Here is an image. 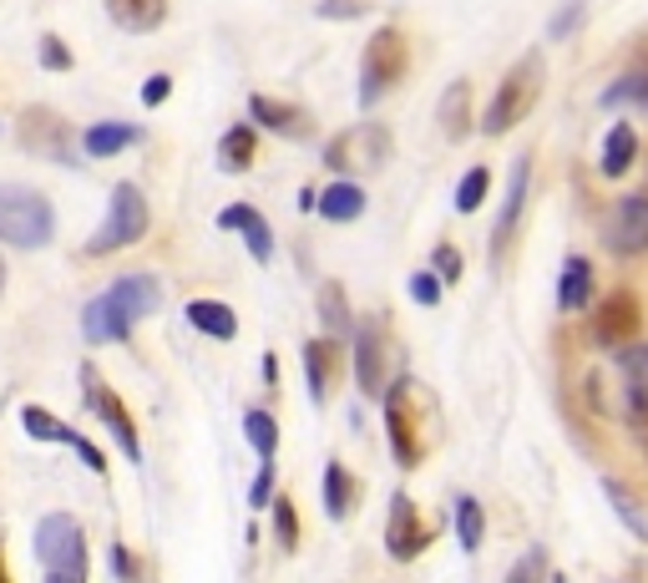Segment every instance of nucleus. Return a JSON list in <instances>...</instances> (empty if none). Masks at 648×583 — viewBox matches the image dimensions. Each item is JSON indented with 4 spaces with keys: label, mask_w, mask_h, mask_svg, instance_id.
Segmentation results:
<instances>
[{
    "label": "nucleus",
    "mask_w": 648,
    "mask_h": 583,
    "mask_svg": "<svg viewBox=\"0 0 648 583\" xmlns=\"http://www.w3.org/2000/svg\"><path fill=\"white\" fill-rule=\"evenodd\" d=\"M162 305V284L152 274H122L112 279L92 305L81 310V335L87 345H106V340H127L152 310Z\"/></svg>",
    "instance_id": "obj_1"
},
{
    "label": "nucleus",
    "mask_w": 648,
    "mask_h": 583,
    "mask_svg": "<svg viewBox=\"0 0 648 583\" xmlns=\"http://www.w3.org/2000/svg\"><path fill=\"white\" fill-rule=\"evenodd\" d=\"M0 239L11 249H46L56 239V209L26 183H0Z\"/></svg>",
    "instance_id": "obj_2"
},
{
    "label": "nucleus",
    "mask_w": 648,
    "mask_h": 583,
    "mask_svg": "<svg viewBox=\"0 0 648 583\" xmlns=\"http://www.w3.org/2000/svg\"><path fill=\"white\" fill-rule=\"evenodd\" d=\"M543 81H547L543 56L527 52V56H522V61H516V67L502 77V87H497V97H491V106L481 112V133H487V137L512 133L516 122H522L532 106H537V97H543Z\"/></svg>",
    "instance_id": "obj_3"
},
{
    "label": "nucleus",
    "mask_w": 648,
    "mask_h": 583,
    "mask_svg": "<svg viewBox=\"0 0 648 583\" xmlns=\"http://www.w3.org/2000/svg\"><path fill=\"white\" fill-rule=\"evenodd\" d=\"M36 558L46 569V583H87V532L77 528V517L71 513L41 517Z\"/></svg>",
    "instance_id": "obj_4"
},
{
    "label": "nucleus",
    "mask_w": 648,
    "mask_h": 583,
    "mask_svg": "<svg viewBox=\"0 0 648 583\" xmlns=\"http://www.w3.org/2000/svg\"><path fill=\"white\" fill-rule=\"evenodd\" d=\"M385 426H390V451L400 467H416L425 457V391L410 375H400L385 391Z\"/></svg>",
    "instance_id": "obj_5"
},
{
    "label": "nucleus",
    "mask_w": 648,
    "mask_h": 583,
    "mask_svg": "<svg viewBox=\"0 0 648 583\" xmlns=\"http://www.w3.org/2000/svg\"><path fill=\"white\" fill-rule=\"evenodd\" d=\"M152 213H147V199L137 183H112V199H106V218L87 239V254H117V249H133L143 244Z\"/></svg>",
    "instance_id": "obj_6"
},
{
    "label": "nucleus",
    "mask_w": 648,
    "mask_h": 583,
    "mask_svg": "<svg viewBox=\"0 0 648 583\" xmlns=\"http://www.w3.org/2000/svg\"><path fill=\"white\" fill-rule=\"evenodd\" d=\"M410 67V46L396 26H380L365 41V67H360V106H375Z\"/></svg>",
    "instance_id": "obj_7"
},
{
    "label": "nucleus",
    "mask_w": 648,
    "mask_h": 583,
    "mask_svg": "<svg viewBox=\"0 0 648 583\" xmlns=\"http://www.w3.org/2000/svg\"><path fill=\"white\" fill-rule=\"evenodd\" d=\"M385 158H390V133H385L380 122H360V127L340 133L325 147V162H330L340 178H350V183H355V172H375Z\"/></svg>",
    "instance_id": "obj_8"
},
{
    "label": "nucleus",
    "mask_w": 648,
    "mask_h": 583,
    "mask_svg": "<svg viewBox=\"0 0 648 583\" xmlns=\"http://www.w3.org/2000/svg\"><path fill=\"white\" fill-rule=\"evenodd\" d=\"M21 147L36 153V158L67 162V168L77 162V153H71V147H77V133L56 117L52 106H26V112H21Z\"/></svg>",
    "instance_id": "obj_9"
},
{
    "label": "nucleus",
    "mask_w": 648,
    "mask_h": 583,
    "mask_svg": "<svg viewBox=\"0 0 648 583\" xmlns=\"http://www.w3.org/2000/svg\"><path fill=\"white\" fill-rule=\"evenodd\" d=\"M81 385H87V406H92L96 416H102L106 426H112V437L122 441V451L133 457V462H143V441H137V426H133V412L117 401V391L96 375V366H81Z\"/></svg>",
    "instance_id": "obj_10"
},
{
    "label": "nucleus",
    "mask_w": 648,
    "mask_h": 583,
    "mask_svg": "<svg viewBox=\"0 0 648 583\" xmlns=\"http://www.w3.org/2000/svg\"><path fill=\"white\" fill-rule=\"evenodd\" d=\"M603 244L623 259H634V254H648V199H618L603 218Z\"/></svg>",
    "instance_id": "obj_11"
},
{
    "label": "nucleus",
    "mask_w": 648,
    "mask_h": 583,
    "mask_svg": "<svg viewBox=\"0 0 648 583\" xmlns=\"http://www.w3.org/2000/svg\"><path fill=\"white\" fill-rule=\"evenodd\" d=\"M638 325H644V315H638L634 294H609V300L593 310V340L603 345V350H628Z\"/></svg>",
    "instance_id": "obj_12"
},
{
    "label": "nucleus",
    "mask_w": 648,
    "mask_h": 583,
    "mask_svg": "<svg viewBox=\"0 0 648 583\" xmlns=\"http://www.w3.org/2000/svg\"><path fill=\"white\" fill-rule=\"evenodd\" d=\"M21 426H26V431H31L36 441H56V447H71V451L81 457V462L92 467L96 478H106V457H102V451H96L92 441L81 437V431H71L67 422H56L52 412H41V406H21Z\"/></svg>",
    "instance_id": "obj_13"
},
{
    "label": "nucleus",
    "mask_w": 648,
    "mask_h": 583,
    "mask_svg": "<svg viewBox=\"0 0 648 583\" xmlns=\"http://www.w3.org/2000/svg\"><path fill=\"white\" fill-rule=\"evenodd\" d=\"M425 543H431V528L416 517V503H410L406 492H396V497H390V523H385V548H390V558L406 563V558H416Z\"/></svg>",
    "instance_id": "obj_14"
},
{
    "label": "nucleus",
    "mask_w": 648,
    "mask_h": 583,
    "mask_svg": "<svg viewBox=\"0 0 648 583\" xmlns=\"http://www.w3.org/2000/svg\"><path fill=\"white\" fill-rule=\"evenodd\" d=\"M218 228H234V234H243V244H249V254L259 259V265H269L274 259V228H269V218L253 203H228L224 213H218Z\"/></svg>",
    "instance_id": "obj_15"
},
{
    "label": "nucleus",
    "mask_w": 648,
    "mask_h": 583,
    "mask_svg": "<svg viewBox=\"0 0 648 583\" xmlns=\"http://www.w3.org/2000/svg\"><path fill=\"white\" fill-rule=\"evenodd\" d=\"M527 178H532V158H516L512 162V183H507V199H502V213H497V228H491V259H502L516 218H522V203H527Z\"/></svg>",
    "instance_id": "obj_16"
},
{
    "label": "nucleus",
    "mask_w": 648,
    "mask_h": 583,
    "mask_svg": "<svg viewBox=\"0 0 648 583\" xmlns=\"http://www.w3.org/2000/svg\"><path fill=\"white\" fill-rule=\"evenodd\" d=\"M249 112H253L259 127H269V133H284V137H309V133H315V122H309L299 106H294V102H274V97H264V92L249 97Z\"/></svg>",
    "instance_id": "obj_17"
},
{
    "label": "nucleus",
    "mask_w": 648,
    "mask_h": 583,
    "mask_svg": "<svg viewBox=\"0 0 648 583\" xmlns=\"http://www.w3.org/2000/svg\"><path fill=\"white\" fill-rule=\"evenodd\" d=\"M623 412L648 422V345L623 350Z\"/></svg>",
    "instance_id": "obj_18"
},
{
    "label": "nucleus",
    "mask_w": 648,
    "mask_h": 583,
    "mask_svg": "<svg viewBox=\"0 0 648 583\" xmlns=\"http://www.w3.org/2000/svg\"><path fill=\"white\" fill-rule=\"evenodd\" d=\"M143 143V127L137 122H92L87 133H81V153L87 158H117L122 147Z\"/></svg>",
    "instance_id": "obj_19"
},
{
    "label": "nucleus",
    "mask_w": 648,
    "mask_h": 583,
    "mask_svg": "<svg viewBox=\"0 0 648 583\" xmlns=\"http://www.w3.org/2000/svg\"><path fill=\"white\" fill-rule=\"evenodd\" d=\"M380 325H360L355 335V375H360V391L365 396H385V375H380Z\"/></svg>",
    "instance_id": "obj_20"
},
{
    "label": "nucleus",
    "mask_w": 648,
    "mask_h": 583,
    "mask_svg": "<svg viewBox=\"0 0 648 583\" xmlns=\"http://www.w3.org/2000/svg\"><path fill=\"white\" fill-rule=\"evenodd\" d=\"M365 213V188L350 183V178H334L325 193H319V218L325 224H350Z\"/></svg>",
    "instance_id": "obj_21"
},
{
    "label": "nucleus",
    "mask_w": 648,
    "mask_h": 583,
    "mask_svg": "<svg viewBox=\"0 0 648 583\" xmlns=\"http://www.w3.org/2000/svg\"><path fill=\"white\" fill-rule=\"evenodd\" d=\"M102 5L122 31H137V36L158 31L162 15H168V0H102Z\"/></svg>",
    "instance_id": "obj_22"
},
{
    "label": "nucleus",
    "mask_w": 648,
    "mask_h": 583,
    "mask_svg": "<svg viewBox=\"0 0 648 583\" xmlns=\"http://www.w3.org/2000/svg\"><path fill=\"white\" fill-rule=\"evenodd\" d=\"M187 325L208 335V340H234L239 335V319H234V310L224 300H187Z\"/></svg>",
    "instance_id": "obj_23"
},
{
    "label": "nucleus",
    "mask_w": 648,
    "mask_h": 583,
    "mask_svg": "<svg viewBox=\"0 0 648 583\" xmlns=\"http://www.w3.org/2000/svg\"><path fill=\"white\" fill-rule=\"evenodd\" d=\"M588 294H593V265L582 254H572L562 265V279H557V310L578 315V310H588Z\"/></svg>",
    "instance_id": "obj_24"
},
{
    "label": "nucleus",
    "mask_w": 648,
    "mask_h": 583,
    "mask_svg": "<svg viewBox=\"0 0 648 583\" xmlns=\"http://www.w3.org/2000/svg\"><path fill=\"white\" fill-rule=\"evenodd\" d=\"M305 375H309V396L315 406H325L334 391V340H309L305 345Z\"/></svg>",
    "instance_id": "obj_25"
},
{
    "label": "nucleus",
    "mask_w": 648,
    "mask_h": 583,
    "mask_svg": "<svg viewBox=\"0 0 648 583\" xmlns=\"http://www.w3.org/2000/svg\"><path fill=\"white\" fill-rule=\"evenodd\" d=\"M253 158H259V133H253L249 122L228 127L224 143H218V168H224V172H243V168H253Z\"/></svg>",
    "instance_id": "obj_26"
},
{
    "label": "nucleus",
    "mask_w": 648,
    "mask_h": 583,
    "mask_svg": "<svg viewBox=\"0 0 648 583\" xmlns=\"http://www.w3.org/2000/svg\"><path fill=\"white\" fill-rule=\"evenodd\" d=\"M634 158H638V133L628 122H618L609 133V143H603V178H623Z\"/></svg>",
    "instance_id": "obj_27"
},
{
    "label": "nucleus",
    "mask_w": 648,
    "mask_h": 583,
    "mask_svg": "<svg viewBox=\"0 0 648 583\" xmlns=\"http://www.w3.org/2000/svg\"><path fill=\"white\" fill-rule=\"evenodd\" d=\"M350 503H355V478L344 472V462H330L325 467V513H330L334 523H344V517H350Z\"/></svg>",
    "instance_id": "obj_28"
},
{
    "label": "nucleus",
    "mask_w": 648,
    "mask_h": 583,
    "mask_svg": "<svg viewBox=\"0 0 648 583\" xmlns=\"http://www.w3.org/2000/svg\"><path fill=\"white\" fill-rule=\"evenodd\" d=\"M481 538H487V513H481L477 497H456V543L462 553H477Z\"/></svg>",
    "instance_id": "obj_29"
},
{
    "label": "nucleus",
    "mask_w": 648,
    "mask_h": 583,
    "mask_svg": "<svg viewBox=\"0 0 648 583\" xmlns=\"http://www.w3.org/2000/svg\"><path fill=\"white\" fill-rule=\"evenodd\" d=\"M243 437H249V447L259 451V462H274V447H278V422L264 412V406H253V412H243Z\"/></svg>",
    "instance_id": "obj_30"
},
{
    "label": "nucleus",
    "mask_w": 648,
    "mask_h": 583,
    "mask_svg": "<svg viewBox=\"0 0 648 583\" xmlns=\"http://www.w3.org/2000/svg\"><path fill=\"white\" fill-rule=\"evenodd\" d=\"M466 106H471V81H451L441 97V127L446 137H466Z\"/></svg>",
    "instance_id": "obj_31"
},
{
    "label": "nucleus",
    "mask_w": 648,
    "mask_h": 583,
    "mask_svg": "<svg viewBox=\"0 0 648 583\" xmlns=\"http://www.w3.org/2000/svg\"><path fill=\"white\" fill-rule=\"evenodd\" d=\"M319 325H325V335H350V305H344V290L334 279L319 290Z\"/></svg>",
    "instance_id": "obj_32"
},
{
    "label": "nucleus",
    "mask_w": 648,
    "mask_h": 583,
    "mask_svg": "<svg viewBox=\"0 0 648 583\" xmlns=\"http://www.w3.org/2000/svg\"><path fill=\"white\" fill-rule=\"evenodd\" d=\"M618 102H634V106H648V71H628V77H618L603 92V106H618Z\"/></svg>",
    "instance_id": "obj_33"
},
{
    "label": "nucleus",
    "mask_w": 648,
    "mask_h": 583,
    "mask_svg": "<svg viewBox=\"0 0 648 583\" xmlns=\"http://www.w3.org/2000/svg\"><path fill=\"white\" fill-rule=\"evenodd\" d=\"M507 583H547V553L543 548H527V553L516 558L512 569H507Z\"/></svg>",
    "instance_id": "obj_34"
},
{
    "label": "nucleus",
    "mask_w": 648,
    "mask_h": 583,
    "mask_svg": "<svg viewBox=\"0 0 648 583\" xmlns=\"http://www.w3.org/2000/svg\"><path fill=\"white\" fill-rule=\"evenodd\" d=\"M487 183H491V172H487V168H471V172H466L462 188H456V209H462V213H477L481 199H487Z\"/></svg>",
    "instance_id": "obj_35"
},
{
    "label": "nucleus",
    "mask_w": 648,
    "mask_h": 583,
    "mask_svg": "<svg viewBox=\"0 0 648 583\" xmlns=\"http://www.w3.org/2000/svg\"><path fill=\"white\" fill-rule=\"evenodd\" d=\"M274 538L284 553H294V543H299V517H294L289 497H274Z\"/></svg>",
    "instance_id": "obj_36"
},
{
    "label": "nucleus",
    "mask_w": 648,
    "mask_h": 583,
    "mask_svg": "<svg viewBox=\"0 0 648 583\" xmlns=\"http://www.w3.org/2000/svg\"><path fill=\"white\" fill-rule=\"evenodd\" d=\"M371 11V0H319V15L325 21H355V15Z\"/></svg>",
    "instance_id": "obj_37"
},
{
    "label": "nucleus",
    "mask_w": 648,
    "mask_h": 583,
    "mask_svg": "<svg viewBox=\"0 0 648 583\" xmlns=\"http://www.w3.org/2000/svg\"><path fill=\"white\" fill-rule=\"evenodd\" d=\"M609 497H613V507H618V517H623V523H628V528H634L638 538H648V523L638 517L634 497H623V487H618V482H609Z\"/></svg>",
    "instance_id": "obj_38"
},
{
    "label": "nucleus",
    "mask_w": 648,
    "mask_h": 583,
    "mask_svg": "<svg viewBox=\"0 0 648 583\" xmlns=\"http://www.w3.org/2000/svg\"><path fill=\"white\" fill-rule=\"evenodd\" d=\"M41 61H46V71H71V52L61 36H41Z\"/></svg>",
    "instance_id": "obj_39"
},
{
    "label": "nucleus",
    "mask_w": 648,
    "mask_h": 583,
    "mask_svg": "<svg viewBox=\"0 0 648 583\" xmlns=\"http://www.w3.org/2000/svg\"><path fill=\"white\" fill-rule=\"evenodd\" d=\"M431 265H436V274L446 279H462V254H456V244H436V254H431Z\"/></svg>",
    "instance_id": "obj_40"
},
{
    "label": "nucleus",
    "mask_w": 648,
    "mask_h": 583,
    "mask_svg": "<svg viewBox=\"0 0 648 583\" xmlns=\"http://www.w3.org/2000/svg\"><path fill=\"white\" fill-rule=\"evenodd\" d=\"M269 497H274V462H259V478L249 487V507H269Z\"/></svg>",
    "instance_id": "obj_41"
},
{
    "label": "nucleus",
    "mask_w": 648,
    "mask_h": 583,
    "mask_svg": "<svg viewBox=\"0 0 648 583\" xmlns=\"http://www.w3.org/2000/svg\"><path fill=\"white\" fill-rule=\"evenodd\" d=\"M410 300H416V305H436V300H441V279L436 274H416V279H410Z\"/></svg>",
    "instance_id": "obj_42"
},
{
    "label": "nucleus",
    "mask_w": 648,
    "mask_h": 583,
    "mask_svg": "<svg viewBox=\"0 0 648 583\" xmlns=\"http://www.w3.org/2000/svg\"><path fill=\"white\" fill-rule=\"evenodd\" d=\"M172 97V77L162 71V77H147L143 81V106H162Z\"/></svg>",
    "instance_id": "obj_43"
},
{
    "label": "nucleus",
    "mask_w": 648,
    "mask_h": 583,
    "mask_svg": "<svg viewBox=\"0 0 648 583\" xmlns=\"http://www.w3.org/2000/svg\"><path fill=\"white\" fill-rule=\"evenodd\" d=\"M112 573H117L122 583H133V579H137V563H133V553H127V548H122V543L112 548Z\"/></svg>",
    "instance_id": "obj_44"
},
{
    "label": "nucleus",
    "mask_w": 648,
    "mask_h": 583,
    "mask_svg": "<svg viewBox=\"0 0 648 583\" xmlns=\"http://www.w3.org/2000/svg\"><path fill=\"white\" fill-rule=\"evenodd\" d=\"M578 11H582V0H572L568 11H562V15L553 21V36H568V31H572V21H578Z\"/></svg>",
    "instance_id": "obj_45"
},
{
    "label": "nucleus",
    "mask_w": 648,
    "mask_h": 583,
    "mask_svg": "<svg viewBox=\"0 0 648 583\" xmlns=\"http://www.w3.org/2000/svg\"><path fill=\"white\" fill-rule=\"evenodd\" d=\"M0 294H5V265H0Z\"/></svg>",
    "instance_id": "obj_46"
}]
</instances>
